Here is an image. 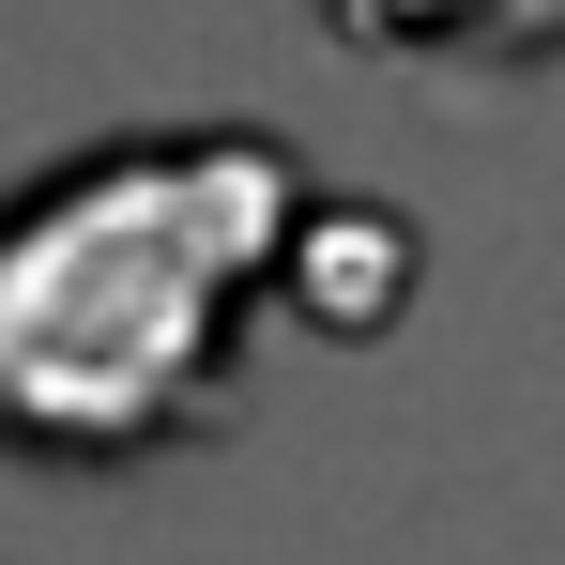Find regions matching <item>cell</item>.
Here are the masks:
<instances>
[{
    "label": "cell",
    "instance_id": "1",
    "mask_svg": "<svg viewBox=\"0 0 565 565\" xmlns=\"http://www.w3.org/2000/svg\"><path fill=\"white\" fill-rule=\"evenodd\" d=\"M276 138H107L0 199V459L138 473L230 413V321L290 276Z\"/></svg>",
    "mask_w": 565,
    "mask_h": 565
},
{
    "label": "cell",
    "instance_id": "2",
    "mask_svg": "<svg viewBox=\"0 0 565 565\" xmlns=\"http://www.w3.org/2000/svg\"><path fill=\"white\" fill-rule=\"evenodd\" d=\"M337 46H382L413 77H535L565 62V0H321Z\"/></svg>",
    "mask_w": 565,
    "mask_h": 565
}]
</instances>
